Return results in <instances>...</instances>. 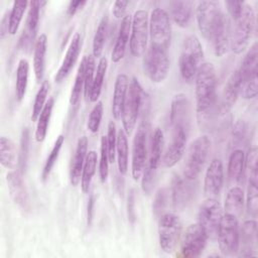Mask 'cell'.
Segmentation results:
<instances>
[{"instance_id": "cell-32", "label": "cell", "mask_w": 258, "mask_h": 258, "mask_svg": "<svg viewBox=\"0 0 258 258\" xmlns=\"http://www.w3.org/2000/svg\"><path fill=\"white\" fill-rule=\"evenodd\" d=\"M47 48V36L42 33L40 34L35 42L33 48V71L35 79L40 83L44 76L45 70V54Z\"/></svg>"}, {"instance_id": "cell-4", "label": "cell", "mask_w": 258, "mask_h": 258, "mask_svg": "<svg viewBox=\"0 0 258 258\" xmlns=\"http://www.w3.org/2000/svg\"><path fill=\"white\" fill-rule=\"evenodd\" d=\"M204 58L203 46L195 35L187 36L182 44L179 55V72L185 82H191L201 68Z\"/></svg>"}, {"instance_id": "cell-21", "label": "cell", "mask_w": 258, "mask_h": 258, "mask_svg": "<svg viewBox=\"0 0 258 258\" xmlns=\"http://www.w3.org/2000/svg\"><path fill=\"white\" fill-rule=\"evenodd\" d=\"M238 256L254 257L257 255V223L247 220L239 228Z\"/></svg>"}, {"instance_id": "cell-24", "label": "cell", "mask_w": 258, "mask_h": 258, "mask_svg": "<svg viewBox=\"0 0 258 258\" xmlns=\"http://www.w3.org/2000/svg\"><path fill=\"white\" fill-rule=\"evenodd\" d=\"M6 181L8 190L13 202L22 210H30V202L28 192L26 190L25 183L22 179V173L20 170H12L7 173Z\"/></svg>"}, {"instance_id": "cell-25", "label": "cell", "mask_w": 258, "mask_h": 258, "mask_svg": "<svg viewBox=\"0 0 258 258\" xmlns=\"http://www.w3.org/2000/svg\"><path fill=\"white\" fill-rule=\"evenodd\" d=\"M81 48H82V37L80 33H76L73 36L70 42V45L67 49V52L64 54V57L62 59V62L54 76V81L56 83H60L71 73L80 55Z\"/></svg>"}, {"instance_id": "cell-54", "label": "cell", "mask_w": 258, "mask_h": 258, "mask_svg": "<svg viewBox=\"0 0 258 258\" xmlns=\"http://www.w3.org/2000/svg\"><path fill=\"white\" fill-rule=\"evenodd\" d=\"M244 4L245 3L243 1H227L226 2L228 12L234 20L237 19L238 16L241 14Z\"/></svg>"}, {"instance_id": "cell-52", "label": "cell", "mask_w": 258, "mask_h": 258, "mask_svg": "<svg viewBox=\"0 0 258 258\" xmlns=\"http://www.w3.org/2000/svg\"><path fill=\"white\" fill-rule=\"evenodd\" d=\"M257 161V148L256 146H252L248 149L247 154L245 156V174L247 173V177L258 176Z\"/></svg>"}, {"instance_id": "cell-51", "label": "cell", "mask_w": 258, "mask_h": 258, "mask_svg": "<svg viewBox=\"0 0 258 258\" xmlns=\"http://www.w3.org/2000/svg\"><path fill=\"white\" fill-rule=\"evenodd\" d=\"M107 141V149L110 163L115 161L116 156V145H117V132H116V125L113 121H110L108 124V132L106 136Z\"/></svg>"}, {"instance_id": "cell-22", "label": "cell", "mask_w": 258, "mask_h": 258, "mask_svg": "<svg viewBox=\"0 0 258 258\" xmlns=\"http://www.w3.org/2000/svg\"><path fill=\"white\" fill-rule=\"evenodd\" d=\"M224 183V168L223 162L219 158H215L209 164L205 180H204V192L207 198H214L220 195Z\"/></svg>"}, {"instance_id": "cell-29", "label": "cell", "mask_w": 258, "mask_h": 258, "mask_svg": "<svg viewBox=\"0 0 258 258\" xmlns=\"http://www.w3.org/2000/svg\"><path fill=\"white\" fill-rule=\"evenodd\" d=\"M245 176V154L242 149L232 151L227 168V179L230 185H237Z\"/></svg>"}, {"instance_id": "cell-37", "label": "cell", "mask_w": 258, "mask_h": 258, "mask_svg": "<svg viewBox=\"0 0 258 258\" xmlns=\"http://www.w3.org/2000/svg\"><path fill=\"white\" fill-rule=\"evenodd\" d=\"M128 139L127 134L123 129H120L117 132V145H116V154L118 169L120 174H126L128 170Z\"/></svg>"}, {"instance_id": "cell-26", "label": "cell", "mask_w": 258, "mask_h": 258, "mask_svg": "<svg viewBox=\"0 0 258 258\" xmlns=\"http://www.w3.org/2000/svg\"><path fill=\"white\" fill-rule=\"evenodd\" d=\"M88 144L89 141L87 136L80 137L77 142L74 158L72 160L70 169V181L73 186H77L81 182L82 171L88 154Z\"/></svg>"}, {"instance_id": "cell-44", "label": "cell", "mask_w": 258, "mask_h": 258, "mask_svg": "<svg viewBox=\"0 0 258 258\" xmlns=\"http://www.w3.org/2000/svg\"><path fill=\"white\" fill-rule=\"evenodd\" d=\"M49 82L47 80L42 81L40 88L38 89L36 95H35V99L33 102V106H32V113H31V120L32 121H37L44 105L46 104V97L48 95V91H49Z\"/></svg>"}, {"instance_id": "cell-19", "label": "cell", "mask_w": 258, "mask_h": 258, "mask_svg": "<svg viewBox=\"0 0 258 258\" xmlns=\"http://www.w3.org/2000/svg\"><path fill=\"white\" fill-rule=\"evenodd\" d=\"M169 121H170L171 130L182 129V130L189 131L190 121H191V111H190V103L186 95L180 93L174 96L170 106Z\"/></svg>"}, {"instance_id": "cell-40", "label": "cell", "mask_w": 258, "mask_h": 258, "mask_svg": "<svg viewBox=\"0 0 258 258\" xmlns=\"http://www.w3.org/2000/svg\"><path fill=\"white\" fill-rule=\"evenodd\" d=\"M29 64L25 58H21L16 69V83H15V96L17 101H21L26 93L28 83Z\"/></svg>"}, {"instance_id": "cell-23", "label": "cell", "mask_w": 258, "mask_h": 258, "mask_svg": "<svg viewBox=\"0 0 258 258\" xmlns=\"http://www.w3.org/2000/svg\"><path fill=\"white\" fill-rule=\"evenodd\" d=\"M231 20L227 14L223 12L214 32L209 41L212 42L214 52L217 56L225 54L230 47L231 40Z\"/></svg>"}, {"instance_id": "cell-11", "label": "cell", "mask_w": 258, "mask_h": 258, "mask_svg": "<svg viewBox=\"0 0 258 258\" xmlns=\"http://www.w3.org/2000/svg\"><path fill=\"white\" fill-rule=\"evenodd\" d=\"M149 35V17L145 10H137L132 16L131 34H130V51L133 56H142L147 49Z\"/></svg>"}, {"instance_id": "cell-6", "label": "cell", "mask_w": 258, "mask_h": 258, "mask_svg": "<svg viewBox=\"0 0 258 258\" xmlns=\"http://www.w3.org/2000/svg\"><path fill=\"white\" fill-rule=\"evenodd\" d=\"M163 143H164L163 132L160 128H156L152 134L149 155H148V159L146 161V165L143 170L142 179H141V188L143 192L146 195H150L151 191L153 190V187L156 181L157 169L161 163Z\"/></svg>"}, {"instance_id": "cell-14", "label": "cell", "mask_w": 258, "mask_h": 258, "mask_svg": "<svg viewBox=\"0 0 258 258\" xmlns=\"http://www.w3.org/2000/svg\"><path fill=\"white\" fill-rule=\"evenodd\" d=\"M148 126L142 122L134 135L132 147V162L131 173L132 177L137 180L142 176L143 170L146 165L148 155Z\"/></svg>"}, {"instance_id": "cell-59", "label": "cell", "mask_w": 258, "mask_h": 258, "mask_svg": "<svg viewBox=\"0 0 258 258\" xmlns=\"http://www.w3.org/2000/svg\"><path fill=\"white\" fill-rule=\"evenodd\" d=\"M0 29H1V32H0V35H1V38H4L5 35L7 33H9V13H6L2 20H1V26H0Z\"/></svg>"}, {"instance_id": "cell-38", "label": "cell", "mask_w": 258, "mask_h": 258, "mask_svg": "<svg viewBox=\"0 0 258 258\" xmlns=\"http://www.w3.org/2000/svg\"><path fill=\"white\" fill-rule=\"evenodd\" d=\"M107 68H108V60L106 56H102L98 62L97 66V70H96V74L94 77V81H93V86H92V90L90 93V101L91 102H98L101 93H102V88H103V84H104V79L106 76V72H107Z\"/></svg>"}, {"instance_id": "cell-55", "label": "cell", "mask_w": 258, "mask_h": 258, "mask_svg": "<svg viewBox=\"0 0 258 258\" xmlns=\"http://www.w3.org/2000/svg\"><path fill=\"white\" fill-rule=\"evenodd\" d=\"M128 5H129V1H122V0L115 1L114 5H113V9H112L113 15L117 19H120V18L123 19L126 16V10H127Z\"/></svg>"}, {"instance_id": "cell-50", "label": "cell", "mask_w": 258, "mask_h": 258, "mask_svg": "<svg viewBox=\"0 0 258 258\" xmlns=\"http://www.w3.org/2000/svg\"><path fill=\"white\" fill-rule=\"evenodd\" d=\"M168 202V190L165 187L159 188L154 197V201L152 204V212L155 218L159 219V217L164 214L165 208Z\"/></svg>"}, {"instance_id": "cell-8", "label": "cell", "mask_w": 258, "mask_h": 258, "mask_svg": "<svg viewBox=\"0 0 258 258\" xmlns=\"http://www.w3.org/2000/svg\"><path fill=\"white\" fill-rule=\"evenodd\" d=\"M150 45L168 50L171 39L170 18L163 8H154L149 17Z\"/></svg>"}, {"instance_id": "cell-57", "label": "cell", "mask_w": 258, "mask_h": 258, "mask_svg": "<svg viewBox=\"0 0 258 258\" xmlns=\"http://www.w3.org/2000/svg\"><path fill=\"white\" fill-rule=\"evenodd\" d=\"M94 208H95V197L91 195L88 200V208H87V223L88 226H91L94 217Z\"/></svg>"}, {"instance_id": "cell-36", "label": "cell", "mask_w": 258, "mask_h": 258, "mask_svg": "<svg viewBox=\"0 0 258 258\" xmlns=\"http://www.w3.org/2000/svg\"><path fill=\"white\" fill-rule=\"evenodd\" d=\"M53 105H54V99L53 98L48 99V101L44 105V107L36 121V129H35L34 137L37 142H42L46 137Z\"/></svg>"}, {"instance_id": "cell-27", "label": "cell", "mask_w": 258, "mask_h": 258, "mask_svg": "<svg viewBox=\"0 0 258 258\" xmlns=\"http://www.w3.org/2000/svg\"><path fill=\"white\" fill-rule=\"evenodd\" d=\"M129 78L126 74H119L116 77L112 99V116L115 120H120L129 87Z\"/></svg>"}, {"instance_id": "cell-42", "label": "cell", "mask_w": 258, "mask_h": 258, "mask_svg": "<svg viewBox=\"0 0 258 258\" xmlns=\"http://www.w3.org/2000/svg\"><path fill=\"white\" fill-rule=\"evenodd\" d=\"M247 186L246 209L250 216L255 218L258 211V176H249Z\"/></svg>"}, {"instance_id": "cell-58", "label": "cell", "mask_w": 258, "mask_h": 258, "mask_svg": "<svg viewBox=\"0 0 258 258\" xmlns=\"http://www.w3.org/2000/svg\"><path fill=\"white\" fill-rule=\"evenodd\" d=\"M86 4H87V1H71L68 7V14L70 16H74Z\"/></svg>"}, {"instance_id": "cell-56", "label": "cell", "mask_w": 258, "mask_h": 258, "mask_svg": "<svg viewBox=\"0 0 258 258\" xmlns=\"http://www.w3.org/2000/svg\"><path fill=\"white\" fill-rule=\"evenodd\" d=\"M127 217L131 224L135 222V194L134 190L131 189L128 195L127 200Z\"/></svg>"}, {"instance_id": "cell-45", "label": "cell", "mask_w": 258, "mask_h": 258, "mask_svg": "<svg viewBox=\"0 0 258 258\" xmlns=\"http://www.w3.org/2000/svg\"><path fill=\"white\" fill-rule=\"evenodd\" d=\"M63 142H64V136L61 135V134L58 135L54 144H53V146H52V148H51V150H50V153L47 156L46 161L44 163V166H43V169H42V174H41L43 180H45L49 176V174L51 172V169L54 166V163H55V161L58 157V154H59V151L62 147Z\"/></svg>"}, {"instance_id": "cell-7", "label": "cell", "mask_w": 258, "mask_h": 258, "mask_svg": "<svg viewBox=\"0 0 258 258\" xmlns=\"http://www.w3.org/2000/svg\"><path fill=\"white\" fill-rule=\"evenodd\" d=\"M211 140L207 135L195 139L188 146L183 167V175L188 179H197L202 172L210 154Z\"/></svg>"}, {"instance_id": "cell-13", "label": "cell", "mask_w": 258, "mask_h": 258, "mask_svg": "<svg viewBox=\"0 0 258 258\" xmlns=\"http://www.w3.org/2000/svg\"><path fill=\"white\" fill-rule=\"evenodd\" d=\"M238 219L230 215H223L218 231L219 248L223 255L233 256L238 252L239 246V223Z\"/></svg>"}, {"instance_id": "cell-16", "label": "cell", "mask_w": 258, "mask_h": 258, "mask_svg": "<svg viewBox=\"0 0 258 258\" xmlns=\"http://www.w3.org/2000/svg\"><path fill=\"white\" fill-rule=\"evenodd\" d=\"M208 241V236L205 233L204 229L200 226L199 223L191 224L185 230L183 235L181 245H180V254L183 257H199Z\"/></svg>"}, {"instance_id": "cell-15", "label": "cell", "mask_w": 258, "mask_h": 258, "mask_svg": "<svg viewBox=\"0 0 258 258\" xmlns=\"http://www.w3.org/2000/svg\"><path fill=\"white\" fill-rule=\"evenodd\" d=\"M223 12L216 1H202L196 11L198 26L206 39H210Z\"/></svg>"}, {"instance_id": "cell-2", "label": "cell", "mask_w": 258, "mask_h": 258, "mask_svg": "<svg viewBox=\"0 0 258 258\" xmlns=\"http://www.w3.org/2000/svg\"><path fill=\"white\" fill-rule=\"evenodd\" d=\"M258 45L254 42L245 54L239 70V96L254 99L258 94Z\"/></svg>"}, {"instance_id": "cell-1", "label": "cell", "mask_w": 258, "mask_h": 258, "mask_svg": "<svg viewBox=\"0 0 258 258\" xmlns=\"http://www.w3.org/2000/svg\"><path fill=\"white\" fill-rule=\"evenodd\" d=\"M196 80L197 113L200 121L208 120L217 101V75L212 62H203Z\"/></svg>"}, {"instance_id": "cell-34", "label": "cell", "mask_w": 258, "mask_h": 258, "mask_svg": "<svg viewBox=\"0 0 258 258\" xmlns=\"http://www.w3.org/2000/svg\"><path fill=\"white\" fill-rule=\"evenodd\" d=\"M0 162L7 169H14L18 163L15 143L5 136L0 138Z\"/></svg>"}, {"instance_id": "cell-9", "label": "cell", "mask_w": 258, "mask_h": 258, "mask_svg": "<svg viewBox=\"0 0 258 258\" xmlns=\"http://www.w3.org/2000/svg\"><path fill=\"white\" fill-rule=\"evenodd\" d=\"M181 233V221L174 213H164L158 219V241L165 253L174 252Z\"/></svg>"}, {"instance_id": "cell-46", "label": "cell", "mask_w": 258, "mask_h": 258, "mask_svg": "<svg viewBox=\"0 0 258 258\" xmlns=\"http://www.w3.org/2000/svg\"><path fill=\"white\" fill-rule=\"evenodd\" d=\"M95 57L93 54L87 55V63H86V72H85V85H84V96L86 101L90 100V93L93 86V81L95 77Z\"/></svg>"}, {"instance_id": "cell-30", "label": "cell", "mask_w": 258, "mask_h": 258, "mask_svg": "<svg viewBox=\"0 0 258 258\" xmlns=\"http://www.w3.org/2000/svg\"><path fill=\"white\" fill-rule=\"evenodd\" d=\"M239 96V79L237 71L233 72L229 77L221 97V103L219 109L221 113H227L236 103Z\"/></svg>"}, {"instance_id": "cell-18", "label": "cell", "mask_w": 258, "mask_h": 258, "mask_svg": "<svg viewBox=\"0 0 258 258\" xmlns=\"http://www.w3.org/2000/svg\"><path fill=\"white\" fill-rule=\"evenodd\" d=\"M45 1H30L28 13L25 21V28L20 37V47L24 52H30L32 47L34 48L36 42V32L39 22V11L42 5H45Z\"/></svg>"}, {"instance_id": "cell-5", "label": "cell", "mask_w": 258, "mask_h": 258, "mask_svg": "<svg viewBox=\"0 0 258 258\" xmlns=\"http://www.w3.org/2000/svg\"><path fill=\"white\" fill-rule=\"evenodd\" d=\"M235 25L231 31L230 47L234 53H242L248 46L255 26V13L250 4H244L241 14L234 20Z\"/></svg>"}, {"instance_id": "cell-48", "label": "cell", "mask_w": 258, "mask_h": 258, "mask_svg": "<svg viewBox=\"0 0 258 258\" xmlns=\"http://www.w3.org/2000/svg\"><path fill=\"white\" fill-rule=\"evenodd\" d=\"M109 155L107 149V141L106 136L103 135L101 137V150H100V161H99V176L102 182L107 180L109 174Z\"/></svg>"}, {"instance_id": "cell-49", "label": "cell", "mask_w": 258, "mask_h": 258, "mask_svg": "<svg viewBox=\"0 0 258 258\" xmlns=\"http://www.w3.org/2000/svg\"><path fill=\"white\" fill-rule=\"evenodd\" d=\"M103 111H104V106L102 101L96 102V104L94 105L89 115V119L87 123V127L92 133H97L99 131L102 117H103Z\"/></svg>"}, {"instance_id": "cell-12", "label": "cell", "mask_w": 258, "mask_h": 258, "mask_svg": "<svg viewBox=\"0 0 258 258\" xmlns=\"http://www.w3.org/2000/svg\"><path fill=\"white\" fill-rule=\"evenodd\" d=\"M223 218V209L217 199L207 198L198 213V223L204 229L208 239H216Z\"/></svg>"}, {"instance_id": "cell-20", "label": "cell", "mask_w": 258, "mask_h": 258, "mask_svg": "<svg viewBox=\"0 0 258 258\" xmlns=\"http://www.w3.org/2000/svg\"><path fill=\"white\" fill-rule=\"evenodd\" d=\"M171 131V140L167 145L161 158L162 164L164 165V167L167 168L174 166L182 158L189 133V131L182 129H176Z\"/></svg>"}, {"instance_id": "cell-53", "label": "cell", "mask_w": 258, "mask_h": 258, "mask_svg": "<svg viewBox=\"0 0 258 258\" xmlns=\"http://www.w3.org/2000/svg\"><path fill=\"white\" fill-rule=\"evenodd\" d=\"M246 133H247V126L245 122L243 121H238L233 129V143L234 144H240L244 142L246 138Z\"/></svg>"}, {"instance_id": "cell-33", "label": "cell", "mask_w": 258, "mask_h": 258, "mask_svg": "<svg viewBox=\"0 0 258 258\" xmlns=\"http://www.w3.org/2000/svg\"><path fill=\"white\" fill-rule=\"evenodd\" d=\"M170 14L176 25L187 27L192 15V4L190 1H173L170 3Z\"/></svg>"}, {"instance_id": "cell-39", "label": "cell", "mask_w": 258, "mask_h": 258, "mask_svg": "<svg viewBox=\"0 0 258 258\" xmlns=\"http://www.w3.org/2000/svg\"><path fill=\"white\" fill-rule=\"evenodd\" d=\"M108 29H109V18L107 15L103 16L98 24V27L96 29L94 38H93V52L92 54L94 57H100L107 38L108 34Z\"/></svg>"}, {"instance_id": "cell-10", "label": "cell", "mask_w": 258, "mask_h": 258, "mask_svg": "<svg viewBox=\"0 0 258 258\" xmlns=\"http://www.w3.org/2000/svg\"><path fill=\"white\" fill-rule=\"evenodd\" d=\"M143 71L153 83L164 81L169 72V58L166 50L149 45L143 58Z\"/></svg>"}, {"instance_id": "cell-31", "label": "cell", "mask_w": 258, "mask_h": 258, "mask_svg": "<svg viewBox=\"0 0 258 258\" xmlns=\"http://www.w3.org/2000/svg\"><path fill=\"white\" fill-rule=\"evenodd\" d=\"M244 209V191L238 185H233L227 192L225 199V214L239 218L243 214Z\"/></svg>"}, {"instance_id": "cell-43", "label": "cell", "mask_w": 258, "mask_h": 258, "mask_svg": "<svg viewBox=\"0 0 258 258\" xmlns=\"http://www.w3.org/2000/svg\"><path fill=\"white\" fill-rule=\"evenodd\" d=\"M27 5H29V2L27 1H15L13 3L12 9L9 13V34H16Z\"/></svg>"}, {"instance_id": "cell-41", "label": "cell", "mask_w": 258, "mask_h": 258, "mask_svg": "<svg viewBox=\"0 0 258 258\" xmlns=\"http://www.w3.org/2000/svg\"><path fill=\"white\" fill-rule=\"evenodd\" d=\"M86 63H87V55H85L78 68V72L75 78V83L72 88L71 96H70V103L73 106H77L81 101V96L84 92V85H85V72H86Z\"/></svg>"}, {"instance_id": "cell-28", "label": "cell", "mask_w": 258, "mask_h": 258, "mask_svg": "<svg viewBox=\"0 0 258 258\" xmlns=\"http://www.w3.org/2000/svg\"><path fill=\"white\" fill-rule=\"evenodd\" d=\"M131 24H132V16L129 14H126V16L121 21L118 35H117L115 44L113 46L112 54H111V59L115 63L119 62L125 55L128 40L131 34Z\"/></svg>"}, {"instance_id": "cell-47", "label": "cell", "mask_w": 258, "mask_h": 258, "mask_svg": "<svg viewBox=\"0 0 258 258\" xmlns=\"http://www.w3.org/2000/svg\"><path fill=\"white\" fill-rule=\"evenodd\" d=\"M28 153H29V130L28 128H24L21 133L20 138V150H19V170L23 173L27 166L28 160Z\"/></svg>"}, {"instance_id": "cell-17", "label": "cell", "mask_w": 258, "mask_h": 258, "mask_svg": "<svg viewBox=\"0 0 258 258\" xmlns=\"http://www.w3.org/2000/svg\"><path fill=\"white\" fill-rule=\"evenodd\" d=\"M197 179H188L183 174L175 175L171 184V198L175 211L184 210L192 201L197 190Z\"/></svg>"}, {"instance_id": "cell-35", "label": "cell", "mask_w": 258, "mask_h": 258, "mask_svg": "<svg viewBox=\"0 0 258 258\" xmlns=\"http://www.w3.org/2000/svg\"><path fill=\"white\" fill-rule=\"evenodd\" d=\"M97 162H98L97 152L95 150H90L87 154L86 161L82 171V176H81V187L83 192L85 194L89 192L90 190L93 177L96 173Z\"/></svg>"}, {"instance_id": "cell-3", "label": "cell", "mask_w": 258, "mask_h": 258, "mask_svg": "<svg viewBox=\"0 0 258 258\" xmlns=\"http://www.w3.org/2000/svg\"><path fill=\"white\" fill-rule=\"evenodd\" d=\"M147 101L148 95L143 91L138 79L133 77L129 83L121 117L123 130L127 135L135 128L139 114L144 109V105L147 104Z\"/></svg>"}]
</instances>
